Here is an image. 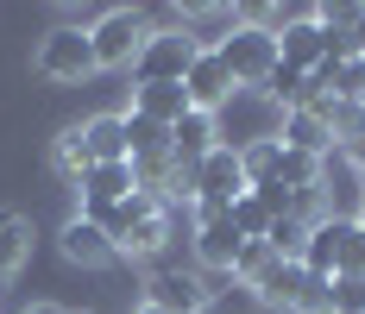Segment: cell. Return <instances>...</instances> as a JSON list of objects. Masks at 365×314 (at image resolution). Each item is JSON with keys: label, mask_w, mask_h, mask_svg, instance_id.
<instances>
[{"label": "cell", "mask_w": 365, "mask_h": 314, "mask_svg": "<svg viewBox=\"0 0 365 314\" xmlns=\"http://www.w3.org/2000/svg\"><path fill=\"white\" fill-rule=\"evenodd\" d=\"M95 226L113 239V258H158L164 239H170V208L158 195H145V189H133L120 208L95 214Z\"/></svg>", "instance_id": "obj_1"}, {"label": "cell", "mask_w": 365, "mask_h": 314, "mask_svg": "<svg viewBox=\"0 0 365 314\" xmlns=\"http://www.w3.org/2000/svg\"><path fill=\"white\" fill-rule=\"evenodd\" d=\"M246 189H252V182H246V164H240V151H233V145H215V151L189 170V202H195V214L233 208Z\"/></svg>", "instance_id": "obj_2"}, {"label": "cell", "mask_w": 365, "mask_h": 314, "mask_svg": "<svg viewBox=\"0 0 365 314\" xmlns=\"http://www.w3.org/2000/svg\"><path fill=\"white\" fill-rule=\"evenodd\" d=\"M145 13H133V6H108L95 26H88V44H95V70H133L139 63V51H145Z\"/></svg>", "instance_id": "obj_3"}, {"label": "cell", "mask_w": 365, "mask_h": 314, "mask_svg": "<svg viewBox=\"0 0 365 314\" xmlns=\"http://www.w3.org/2000/svg\"><path fill=\"white\" fill-rule=\"evenodd\" d=\"M220 63H227V75H233V88H264L271 82V70L284 63L277 57V32H264V26H240V32L220 38Z\"/></svg>", "instance_id": "obj_4"}, {"label": "cell", "mask_w": 365, "mask_h": 314, "mask_svg": "<svg viewBox=\"0 0 365 314\" xmlns=\"http://www.w3.org/2000/svg\"><path fill=\"white\" fill-rule=\"evenodd\" d=\"M195 57H202V44L182 32V26H164V32L145 38V51H139L133 75H139V88H145V82H182Z\"/></svg>", "instance_id": "obj_5"}, {"label": "cell", "mask_w": 365, "mask_h": 314, "mask_svg": "<svg viewBox=\"0 0 365 314\" xmlns=\"http://www.w3.org/2000/svg\"><path fill=\"white\" fill-rule=\"evenodd\" d=\"M328 289L334 283L322 277H309V264L302 258H277V271L258 283V295H264V308H284V314H309V308H328Z\"/></svg>", "instance_id": "obj_6"}, {"label": "cell", "mask_w": 365, "mask_h": 314, "mask_svg": "<svg viewBox=\"0 0 365 314\" xmlns=\"http://www.w3.org/2000/svg\"><path fill=\"white\" fill-rule=\"evenodd\" d=\"M38 75H51V82H88L95 75V44L82 26H57V32H44L38 44Z\"/></svg>", "instance_id": "obj_7"}, {"label": "cell", "mask_w": 365, "mask_h": 314, "mask_svg": "<svg viewBox=\"0 0 365 314\" xmlns=\"http://www.w3.org/2000/svg\"><path fill=\"white\" fill-rule=\"evenodd\" d=\"M133 189H139V170H133V164H95V170L76 182V195H82V220H95V214L120 208Z\"/></svg>", "instance_id": "obj_8"}, {"label": "cell", "mask_w": 365, "mask_h": 314, "mask_svg": "<svg viewBox=\"0 0 365 314\" xmlns=\"http://www.w3.org/2000/svg\"><path fill=\"white\" fill-rule=\"evenodd\" d=\"M277 57H284L290 70H315V63L328 57V26L315 19V6H302L296 19H284V32H277Z\"/></svg>", "instance_id": "obj_9"}, {"label": "cell", "mask_w": 365, "mask_h": 314, "mask_svg": "<svg viewBox=\"0 0 365 314\" xmlns=\"http://www.w3.org/2000/svg\"><path fill=\"white\" fill-rule=\"evenodd\" d=\"M182 88H189V107H202V113H215L233 101L240 88H233V75H227V63H220V51H202L195 63H189V75H182Z\"/></svg>", "instance_id": "obj_10"}, {"label": "cell", "mask_w": 365, "mask_h": 314, "mask_svg": "<svg viewBox=\"0 0 365 314\" xmlns=\"http://www.w3.org/2000/svg\"><path fill=\"white\" fill-rule=\"evenodd\" d=\"M240 245L246 233L233 226V214H195V258L208 264V271H233V258H240Z\"/></svg>", "instance_id": "obj_11"}, {"label": "cell", "mask_w": 365, "mask_h": 314, "mask_svg": "<svg viewBox=\"0 0 365 314\" xmlns=\"http://www.w3.org/2000/svg\"><path fill=\"white\" fill-rule=\"evenodd\" d=\"M215 145H220V120L202 113V107H189L177 126H170V157H177V170H195Z\"/></svg>", "instance_id": "obj_12"}, {"label": "cell", "mask_w": 365, "mask_h": 314, "mask_svg": "<svg viewBox=\"0 0 365 314\" xmlns=\"http://www.w3.org/2000/svg\"><path fill=\"white\" fill-rule=\"evenodd\" d=\"M145 302H151V308H164V314H202V308H208V289H202L195 271H158Z\"/></svg>", "instance_id": "obj_13"}, {"label": "cell", "mask_w": 365, "mask_h": 314, "mask_svg": "<svg viewBox=\"0 0 365 314\" xmlns=\"http://www.w3.org/2000/svg\"><path fill=\"white\" fill-rule=\"evenodd\" d=\"M340 233H346V214H322V220L309 226V245H302L309 277H322V283L340 277Z\"/></svg>", "instance_id": "obj_14"}, {"label": "cell", "mask_w": 365, "mask_h": 314, "mask_svg": "<svg viewBox=\"0 0 365 314\" xmlns=\"http://www.w3.org/2000/svg\"><path fill=\"white\" fill-rule=\"evenodd\" d=\"M133 113H145L158 126H177L189 113V88L182 82H145V88H133Z\"/></svg>", "instance_id": "obj_15"}, {"label": "cell", "mask_w": 365, "mask_h": 314, "mask_svg": "<svg viewBox=\"0 0 365 314\" xmlns=\"http://www.w3.org/2000/svg\"><path fill=\"white\" fill-rule=\"evenodd\" d=\"M57 245H63V258H70V264H108V258H113V239L95 226V220H82V214L57 233Z\"/></svg>", "instance_id": "obj_16"}, {"label": "cell", "mask_w": 365, "mask_h": 314, "mask_svg": "<svg viewBox=\"0 0 365 314\" xmlns=\"http://www.w3.org/2000/svg\"><path fill=\"white\" fill-rule=\"evenodd\" d=\"M32 258V220L26 214H0V283H13Z\"/></svg>", "instance_id": "obj_17"}, {"label": "cell", "mask_w": 365, "mask_h": 314, "mask_svg": "<svg viewBox=\"0 0 365 314\" xmlns=\"http://www.w3.org/2000/svg\"><path fill=\"white\" fill-rule=\"evenodd\" d=\"M82 139H88V157H95V164H133V157H126V120H120V113L88 120Z\"/></svg>", "instance_id": "obj_18"}, {"label": "cell", "mask_w": 365, "mask_h": 314, "mask_svg": "<svg viewBox=\"0 0 365 314\" xmlns=\"http://www.w3.org/2000/svg\"><path fill=\"white\" fill-rule=\"evenodd\" d=\"M120 120H126V157H133V164L170 157V126H158L145 113H120Z\"/></svg>", "instance_id": "obj_19"}, {"label": "cell", "mask_w": 365, "mask_h": 314, "mask_svg": "<svg viewBox=\"0 0 365 314\" xmlns=\"http://www.w3.org/2000/svg\"><path fill=\"white\" fill-rule=\"evenodd\" d=\"M51 157H57V176H63V182H82V176L95 170V157H88V139H82V126H70V132L57 139V151H51Z\"/></svg>", "instance_id": "obj_20"}, {"label": "cell", "mask_w": 365, "mask_h": 314, "mask_svg": "<svg viewBox=\"0 0 365 314\" xmlns=\"http://www.w3.org/2000/svg\"><path fill=\"white\" fill-rule=\"evenodd\" d=\"M309 226L315 220H302V214H284V220H271V233H264V245L290 264V258H302V245H309Z\"/></svg>", "instance_id": "obj_21"}, {"label": "cell", "mask_w": 365, "mask_h": 314, "mask_svg": "<svg viewBox=\"0 0 365 314\" xmlns=\"http://www.w3.org/2000/svg\"><path fill=\"white\" fill-rule=\"evenodd\" d=\"M271 271H277V251H271L264 239H246V245H240V258H233V277L246 283V289H258Z\"/></svg>", "instance_id": "obj_22"}, {"label": "cell", "mask_w": 365, "mask_h": 314, "mask_svg": "<svg viewBox=\"0 0 365 314\" xmlns=\"http://www.w3.org/2000/svg\"><path fill=\"white\" fill-rule=\"evenodd\" d=\"M233 226H240V233H246V239H264V233H271V208H264V202H258L252 189H246V195H240V202H233Z\"/></svg>", "instance_id": "obj_23"}, {"label": "cell", "mask_w": 365, "mask_h": 314, "mask_svg": "<svg viewBox=\"0 0 365 314\" xmlns=\"http://www.w3.org/2000/svg\"><path fill=\"white\" fill-rule=\"evenodd\" d=\"M334 101L365 107V57H346V63L334 70Z\"/></svg>", "instance_id": "obj_24"}, {"label": "cell", "mask_w": 365, "mask_h": 314, "mask_svg": "<svg viewBox=\"0 0 365 314\" xmlns=\"http://www.w3.org/2000/svg\"><path fill=\"white\" fill-rule=\"evenodd\" d=\"M340 277H365V226L359 220H346V233H340Z\"/></svg>", "instance_id": "obj_25"}, {"label": "cell", "mask_w": 365, "mask_h": 314, "mask_svg": "<svg viewBox=\"0 0 365 314\" xmlns=\"http://www.w3.org/2000/svg\"><path fill=\"white\" fill-rule=\"evenodd\" d=\"M328 308H334V314H365V277H340Z\"/></svg>", "instance_id": "obj_26"}, {"label": "cell", "mask_w": 365, "mask_h": 314, "mask_svg": "<svg viewBox=\"0 0 365 314\" xmlns=\"http://www.w3.org/2000/svg\"><path fill=\"white\" fill-rule=\"evenodd\" d=\"M346 164H353V170L365 176V132H359V139H353V145H346Z\"/></svg>", "instance_id": "obj_27"}, {"label": "cell", "mask_w": 365, "mask_h": 314, "mask_svg": "<svg viewBox=\"0 0 365 314\" xmlns=\"http://www.w3.org/2000/svg\"><path fill=\"white\" fill-rule=\"evenodd\" d=\"M353 57H365V13H359V26H353Z\"/></svg>", "instance_id": "obj_28"}, {"label": "cell", "mask_w": 365, "mask_h": 314, "mask_svg": "<svg viewBox=\"0 0 365 314\" xmlns=\"http://www.w3.org/2000/svg\"><path fill=\"white\" fill-rule=\"evenodd\" d=\"M26 314H70V308H57V302H32Z\"/></svg>", "instance_id": "obj_29"}, {"label": "cell", "mask_w": 365, "mask_h": 314, "mask_svg": "<svg viewBox=\"0 0 365 314\" xmlns=\"http://www.w3.org/2000/svg\"><path fill=\"white\" fill-rule=\"evenodd\" d=\"M133 314H164V308H151V302H139V308H133Z\"/></svg>", "instance_id": "obj_30"}, {"label": "cell", "mask_w": 365, "mask_h": 314, "mask_svg": "<svg viewBox=\"0 0 365 314\" xmlns=\"http://www.w3.org/2000/svg\"><path fill=\"white\" fill-rule=\"evenodd\" d=\"M353 220H359V226H365V202H359V214H353Z\"/></svg>", "instance_id": "obj_31"}, {"label": "cell", "mask_w": 365, "mask_h": 314, "mask_svg": "<svg viewBox=\"0 0 365 314\" xmlns=\"http://www.w3.org/2000/svg\"><path fill=\"white\" fill-rule=\"evenodd\" d=\"M309 314H334V308H309Z\"/></svg>", "instance_id": "obj_32"}]
</instances>
